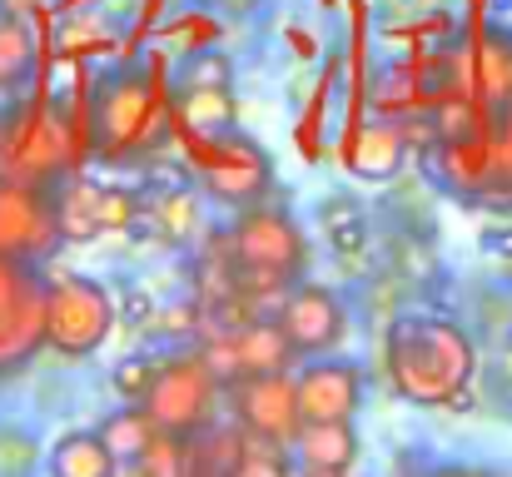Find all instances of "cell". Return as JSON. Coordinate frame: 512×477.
<instances>
[{
	"label": "cell",
	"mask_w": 512,
	"mask_h": 477,
	"mask_svg": "<svg viewBox=\"0 0 512 477\" xmlns=\"http://www.w3.org/2000/svg\"><path fill=\"white\" fill-rule=\"evenodd\" d=\"M383 368L403 403L448 408L463 388H473L478 348L443 314H398L383 333Z\"/></svg>",
	"instance_id": "6da1fadb"
},
{
	"label": "cell",
	"mask_w": 512,
	"mask_h": 477,
	"mask_svg": "<svg viewBox=\"0 0 512 477\" xmlns=\"http://www.w3.org/2000/svg\"><path fill=\"white\" fill-rule=\"evenodd\" d=\"M294 388H299L304 423H353L363 408V368L339 353L304 358V368L294 373Z\"/></svg>",
	"instance_id": "4fadbf2b"
},
{
	"label": "cell",
	"mask_w": 512,
	"mask_h": 477,
	"mask_svg": "<svg viewBox=\"0 0 512 477\" xmlns=\"http://www.w3.org/2000/svg\"><path fill=\"white\" fill-rule=\"evenodd\" d=\"M45 348V274L0 259V373L25 368Z\"/></svg>",
	"instance_id": "ba28073f"
},
{
	"label": "cell",
	"mask_w": 512,
	"mask_h": 477,
	"mask_svg": "<svg viewBox=\"0 0 512 477\" xmlns=\"http://www.w3.org/2000/svg\"><path fill=\"white\" fill-rule=\"evenodd\" d=\"M35 5H40V0H0V15H15V20H20V15L35 10Z\"/></svg>",
	"instance_id": "836d02e7"
},
{
	"label": "cell",
	"mask_w": 512,
	"mask_h": 477,
	"mask_svg": "<svg viewBox=\"0 0 512 477\" xmlns=\"http://www.w3.org/2000/svg\"><path fill=\"white\" fill-rule=\"evenodd\" d=\"M174 115L199 135V140H219L234 125V95L229 90H179Z\"/></svg>",
	"instance_id": "44dd1931"
},
{
	"label": "cell",
	"mask_w": 512,
	"mask_h": 477,
	"mask_svg": "<svg viewBox=\"0 0 512 477\" xmlns=\"http://www.w3.org/2000/svg\"><path fill=\"white\" fill-rule=\"evenodd\" d=\"M219 244H224L234 289L254 304L284 299L289 289L304 284L309 239H304V229L289 209H274V204L239 209V219L219 234Z\"/></svg>",
	"instance_id": "7a4b0ae2"
},
{
	"label": "cell",
	"mask_w": 512,
	"mask_h": 477,
	"mask_svg": "<svg viewBox=\"0 0 512 477\" xmlns=\"http://www.w3.org/2000/svg\"><path fill=\"white\" fill-rule=\"evenodd\" d=\"M229 393V413L234 423L264 443V448H284L299 438L304 428V413H299V388H294V373H269V378H239Z\"/></svg>",
	"instance_id": "9c48e42d"
},
{
	"label": "cell",
	"mask_w": 512,
	"mask_h": 477,
	"mask_svg": "<svg viewBox=\"0 0 512 477\" xmlns=\"http://www.w3.org/2000/svg\"><path fill=\"white\" fill-rule=\"evenodd\" d=\"M120 463L105 448L100 428H70L50 443V477H115Z\"/></svg>",
	"instance_id": "e0dca14e"
},
{
	"label": "cell",
	"mask_w": 512,
	"mask_h": 477,
	"mask_svg": "<svg viewBox=\"0 0 512 477\" xmlns=\"http://www.w3.org/2000/svg\"><path fill=\"white\" fill-rule=\"evenodd\" d=\"M478 244H483V254H493V259H512V224H483V234H478Z\"/></svg>",
	"instance_id": "d6a6232c"
},
{
	"label": "cell",
	"mask_w": 512,
	"mask_h": 477,
	"mask_svg": "<svg viewBox=\"0 0 512 477\" xmlns=\"http://www.w3.org/2000/svg\"><path fill=\"white\" fill-rule=\"evenodd\" d=\"M115 328V299L90 274H50L45 279V348L55 358H90L105 348Z\"/></svg>",
	"instance_id": "277c9868"
},
{
	"label": "cell",
	"mask_w": 512,
	"mask_h": 477,
	"mask_svg": "<svg viewBox=\"0 0 512 477\" xmlns=\"http://www.w3.org/2000/svg\"><path fill=\"white\" fill-rule=\"evenodd\" d=\"M30 65H35V40L25 20L0 15V90H20L30 80Z\"/></svg>",
	"instance_id": "d4e9b609"
},
{
	"label": "cell",
	"mask_w": 512,
	"mask_h": 477,
	"mask_svg": "<svg viewBox=\"0 0 512 477\" xmlns=\"http://www.w3.org/2000/svg\"><path fill=\"white\" fill-rule=\"evenodd\" d=\"M155 318H160V304H155V294L140 289V284H130V289L115 299V323H125V328H155Z\"/></svg>",
	"instance_id": "f1b7e54d"
},
{
	"label": "cell",
	"mask_w": 512,
	"mask_h": 477,
	"mask_svg": "<svg viewBox=\"0 0 512 477\" xmlns=\"http://www.w3.org/2000/svg\"><path fill=\"white\" fill-rule=\"evenodd\" d=\"M155 433H160V428H155V423H150V413H145V408H135V403L115 408V413L100 423V438H105V448L115 453V463H120V468H125V463H140Z\"/></svg>",
	"instance_id": "7402d4cb"
},
{
	"label": "cell",
	"mask_w": 512,
	"mask_h": 477,
	"mask_svg": "<svg viewBox=\"0 0 512 477\" xmlns=\"http://www.w3.org/2000/svg\"><path fill=\"white\" fill-rule=\"evenodd\" d=\"M483 174H488L483 194H512V105L498 110L493 125H483Z\"/></svg>",
	"instance_id": "cb8c5ba5"
},
{
	"label": "cell",
	"mask_w": 512,
	"mask_h": 477,
	"mask_svg": "<svg viewBox=\"0 0 512 477\" xmlns=\"http://www.w3.org/2000/svg\"><path fill=\"white\" fill-rule=\"evenodd\" d=\"M165 140V100L145 75H120L95 95L90 110V145L110 164H135L155 155Z\"/></svg>",
	"instance_id": "3957f363"
},
{
	"label": "cell",
	"mask_w": 512,
	"mask_h": 477,
	"mask_svg": "<svg viewBox=\"0 0 512 477\" xmlns=\"http://www.w3.org/2000/svg\"><path fill=\"white\" fill-rule=\"evenodd\" d=\"M478 85H483V95L498 110L512 105V35H483V45H478Z\"/></svg>",
	"instance_id": "603a6c76"
},
{
	"label": "cell",
	"mask_w": 512,
	"mask_h": 477,
	"mask_svg": "<svg viewBox=\"0 0 512 477\" xmlns=\"http://www.w3.org/2000/svg\"><path fill=\"white\" fill-rule=\"evenodd\" d=\"M219 398H224V383L209 373V363L199 358V348L189 353H174L155 368V383L145 393V413L160 433H179V438H194L204 433L214 418H219Z\"/></svg>",
	"instance_id": "8992f818"
},
{
	"label": "cell",
	"mask_w": 512,
	"mask_h": 477,
	"mask_svg": "<svg viewBox=\"0 0 512 477\" xmlns=\"http://www.w3.org/2000/svg\"><path fill=\"white\" fill-rule=\"evenodd\" d=\"M35 463V443L20 428H0V477H20Z\"/></svg>",
	"instance_id": "f546056e"
},
{
	"label": "cell",
	"mask_w": 512,
	"mask_h": 477,
	"mask_svg": "<svg viewBox=\"0 0 512 477\" xmlns=\"http://www.w3.org/2000/svg\"><path fill=\"white\" fill-rule=\"evenodd\" d=\"M229 343H234V363H239V378H269V373H294L299 353L289 343V333L279 328L274 314H259L239 328H229Z\"/></svg>",
	"instance_id": "5bb4252c"
},
{
	"label": "cell",
	"mask_w": 512,
	"mask_h": 477,
	"mask_svg": "<svg viewBox=\"0 0 512 477\" xmlns=\"http://www.w3.org/2000/svg\"><path fill=\"white\" fill-rule=\"evenodd\" d=\"M229 80H234V65L219 50H194L184 65V90H229Z\"/></svg>",
	"instance_id": "83f0119b"
},
{
	"label": "cell",
	"mask_w": 512,
	"mask_h": 477,
	"mask_svg": "<svg viewBox=\"0 0 512 477\" xmlns=\"http://www.w3.org/2000/svg\"><path fill=\"white\" fill-rule=\"evenodd\" d=\"M403 159H408V130H403V120L358 125L353 140H348V169L363 174V179H388V174H398Z\"/></svg>",
	"instance_id": "2e32d148"
},
{
	"label": "cell",
	"mask_w": 512,
	"mask_h": 477,
	"mask_svg": "<svg viewBox=\"0 0 512 477\" xmlns=\"http://www.w3.org/2000/svg\"><path fill=\"white\" fill-rule=\"evenodd\" d=\"M319 229H324L329 254L343 259V264H358V259L368 254V214H363L358 199H324Z\"/></svg>",
	"instance_id": "ffe728a7"
},
{
	"label": "cell",
	"mask_w": 512,
	"mask_h": 477,
	"mask_svg": "<svg viewBox=\"0 0 512 477\" xmlns=\"http://www.w3.org/2000/svg\"><path fill=\"white\" fill-rule=\"evenodd\" d=\"M145 234L165 239V244H189L199 234V199L189 189H170V194H155L145 199V214L135 219Z\"/></svg>",
	"instance_id": "d6986e66"
},
{
	"label": "cell",
	"mask_w": 512,
	"mask_h": 477,
	"mask_svg": "<svg viewBox=\"0 0 512 477\" xmlns=\"http://www.w3.org/2000/svg\"><path fill=\"white\" fill-rule=\"evenodd\" d=\"M75 164V140L70 125L50 105H10L0 115V174L55 189V179Z\"/></svg>",
	"instance_id": "5b68a950"
},
{
	"label": "cell",
	"mask_w": 512,
	"mask_h": 477,
	"mask_svg": "<svg viewBox=\"0 0 512 477\" xmlns=\"http://www.w3.org/2000/svg\"><path fill=\"white\" fill-rule=\"evenodd\" d=\"M204 304H174V309H165V314L155 318L165 333H174V338H194V333H204Z\"/></svg>",
	"instance_id": "1f68e13d"
},
{
	"label": "cell",
	"mask_w": 512,
	"mask_h": 477,
	"mask_svg": "<svg viewBox=\"0 0 512 477\" xmlns=\"http://www.w3.org/2000/svg\"><path fill=\"white\" fill-rule=\"evenodd\" d=\"M145 214V199L130 189H110V184H90V179H65L55 189V224L65 244H90L105 234L130 229Z\"/></svg>",
	"instance_id": "30bf717a"
},
{
	"label": "cell",
	"mask_w": 512,
	"mask_h": 477,
	"mask_svg": "<svg viewBox=\"0 0 512 477\" xmlns=\"http://www.w3.org/2000/svg\"><path fill=\"white\" fill-rule=\"evenodd\" d=\"M194 174H199L204 194L214 204H229V209H254L274 189V164H269V155L254 140L234 135V130L199 145Z\"/></svg>",
	"instance_id": "52a82bcc"
},
{
	"label": "cell",
	"mask_w": 512,
	"mask_h": 477,
	"mask_svg": "<svg viewBox=\"0 0 512 477\" xmlns=\"http://www.w3.org/2000/svg\"><path fill=\"white\" fill-rule=\"evenodd\" d=\"M254 453V438L234 423V428H204L189 438V477H229L244 458Z\"/></svg>",
	"instance_id": "ac0fdd59"
},
{
	"label": "cell",
	"mask_w": 512,
	"mask_h": 477,
	"mask_svg": "<svg viewBox=\"0 0 512 477\" xmlns=\"http://www.w3.org/2000/svg\"><path fill=\"white\" fill-rule=\"evenodd\" d=\"M229 477H289L284 448H264V443H254V453H249Z\"/></svg>",
	"instance_id": "4dcf8cb0"
},
{
	"label": "cell",
	"mask_w": 512,
	"mask_h": 477,
	"mask_svg": "<svg viewBox=\"0 0 512 477\" xmlns=\"http://www.w3.org/2000/svg\"><path fill=\"white\" fill-rule=\"evenodd\" d=\"M155 368H160V358H145V353H135V358H120L115 363V373H110V388H115V398L120 403H145V393H150V383H155Z\"/></svg>",
	"instance_id": "4316f807"
},
{
	"label": "cell",
	"mask_w": 512,
	"mask_h": 477,
	"mask_svg": "<svg viewBox=\"0 0 512 477\" xmlns=\"http://www.w3.org/2000/svg\"><path fill=\"white\" fill-rule=\"evenodd\" d=\"M279 328L289 333L294 353L299 358H324V353H339L343 338H348V309L334 289L324 284H299L279 299Z\"/></svg>",
	"instance_id": "7c38bea8"
},
{
	"label": "cell",
	"mask_w": 512,
	"mask_h": 477,
	"mask_svg": "<svg viewBox=\"0 0 512 477\" xmlns=\"http://www.w3.org/2000/svg\"><path fill=\"white\" fill-rule=\"evenodd\" d=\"M115 477H145V473H140L135 463H125V468H120V473H115Z\"/></svg>",
	"instance_id": "d590c367"
},
{
	"label": "cell",
	"mask_w": 512,
	"mask_h": 477,
	"mask_svg": "<svg viewBox=\"0 0 512 477\" xmlns=\"http://www.w3.org/2000/svg\"><path fill=\"white\" fill-rule=\"evenodd\" d=\"M60 224H55V189H35L0 174V259L40 264L55 254Z\"/></svg>",
	"instance_id": "8fae6325"
},
{
	"label": "cell",
	"mask_w": 512,
	"mask_h": 477,
	"mask_svg": "<svg viewBox=\"0 0 512 477\" xmlns=\"http://www.w3.org/2000/svg\"><path fill=\"white\" fill-rule=\"evenodd\" d=\"M299 473H353L358 463V428L353 423H304L289 443Z\"/></svg>",
	"instance_id": "9a60e30c"
},
{
	"label": "cell",
	"mask_w": 512,
	"mask_h": 477,
	"mask_svg": "<svg viewBox=\"0 0 512 477\" xmlns=\"http://www.w3.org/2000/svg\"><path fill=\"white\" fill-rule=\"evenodd\" d=\"M299 477H348V473H299Z\"/></svg>",
	"instance_id": "8d00e7d4"
},
{
	"label": "cell",
	"mask_w": 512,
	"mask_h": 477,
	"mask_svg": "<svg viewBox=\"0 0 512 477\" xmlns=\"http://www.w3.org/2000/svg\"><path fill=\"white\" fill-rule=\"evenodd\" d=\"M145 477H189V438L179 433H155L145 458L135 463Z\"/></svg>",
	"instance_id": "484cf974"
},
{
	"label": "cell",
	"mask_w": 512,
	"mask_h": 477,
	"mask_svg": "<svg viewBox=\"0 0 512 477\" xmlns=\"http://www.w3.org/2000/svg\"><path fill=\"white\" fill-rule=\"evenodd\" d=\"M428 477H488V473H473V468H438V473Z\"/></svg>",
	"instance_id": "e575fe53"
}]
</instances>
